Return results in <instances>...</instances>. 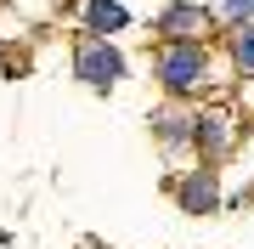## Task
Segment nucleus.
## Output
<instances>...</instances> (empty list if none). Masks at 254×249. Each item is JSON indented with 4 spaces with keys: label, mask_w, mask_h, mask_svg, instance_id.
I'll list each match as a JSON object with an SVG mask.
<instances>
[{
    "label": "nucleus",
    "mask_w": 254,
    "mask_h": 249,
    "mask_svg": "<svg viewBox=\"0 0 254 249\" xmlns=\"http://www.w3.org/2000/svg\"><path fill=\"white\" fill-rule=\"evenodd\" d=\"M158 80H164V91H175V96L203 91V80H209V57H203V46H198V40H175V46L158 57Z\"/></svg>",
    "instance_id": "1"
},
{
    "label": "nucleus",
    "mask_w": 254,
    "mask_h": 249,
    "mask_svg": "<svg viewBox=\"0 0 254 249\" xmlns=\"http://www.w3.org/2000/svg\"><path fill=\"white\" fill-rule=\"evenodd\" d=\"M226 23H237V28H249V17H254V0H226Z\"/></svg>",
    "instance_id": "7"
},
{
    "label": "nucleus",
    "mask_w": 254,
    "mask_h": 249,
    "mask_svg": "<svg viewBox=\"0 0 254 249\" xmlns=\"http://www.w3.org/2000/svg\"><path fill=\"white\" fill-rule=\"evenodd\" d=\"M198 28H203V11L198 6H170V17H164V34H198Z\"/></svg>",
    "instance_id": "5"
},
{
    "label": "nucleus",
    "mask_w": 254,
    "mask_h": 249,
    "mask_svg": "<svg viewBox=\"0 0 254 249\" xmlns=\"http://www.w3.org/2000/svg\"><path fill=\"white\" fill-rule=\"evenodd\" d=\"M119 74H125V57H119L113 46H85V51H79V80H91V85H113Z\"/></svg>",
    "instance_id": "2"
},
{
    "label": "nucleus",
    "mask_w": 254,
    "mask_h": 249,
    "mask_svg": "<svg viewBox=\"0 0 254 249\" xmlns=\"http://www.w3.org/2000/svg\"><path fill=\"white\" fill-rule=\"evenodd\" d=\"M181 204H187V210H215V175H187V181H181Z\"/></svg>",
    "instance_id": "4"
},
{
    "label": "nucleus",
    "mask_w": 254,
    "mask_h": 249,
    "mask_svg": "<svg viewBox=\"0 0 254 249\" xmlns=\"http://www.w3.org/2000/svg\"><path fill=\"white\" fill-rule=\"evenodd\" d=\"M232 63L243 68V74H254V23H249V28H237V34H232Z\"/></svg>",
    "instance_id": "6"
},
{
    "label": "nucleus",
    "mask_w": 254,
    "mask_h": 249,
    "mask_svg": "<svg viewBox=\"0 0 254 249\" xmlns=\"http://www.w3.org/2000/svg\"><path fill=\"white\" fill-rule=\"evenodd\" d=\"M85 23H91L96 34H119V28L130 23V11L119 6V0H85Z\"/></svg>",
    "instance_id": "3"
}]
</instances>
